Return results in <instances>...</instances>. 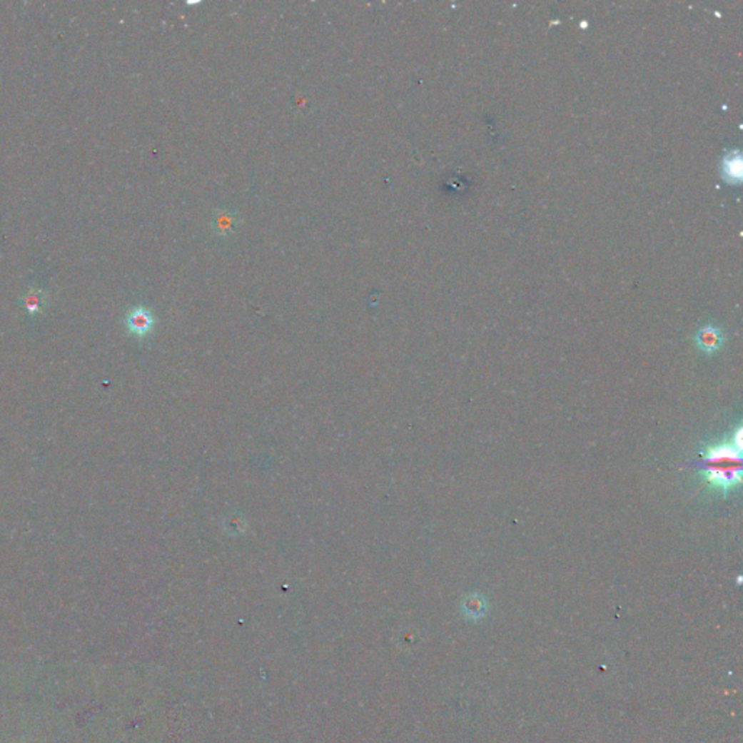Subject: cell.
Here are the masks:
<instances>
[{"mask_svg":"<svg viewBox=\"0 0 743 743\" xmlns=\"http://www.w3.org/2000/svg\"><path fill=\"white\" fill-rule=\"evenodd\" d=\"M740 448L730 445L712 448L704 459V475L707 482L727 492L740 484Z\"/></svg>","mask_w":743,"mask_h":743,"instance_id":"6da1fadb","label":"cell"},{"mask_svg":"<svg viewBox=\"0 0 743 743\" xmlns=\"http://www.w3.org/2000/svg\"><path fill=\"white\" fill-rule=\"evenodd\" d=\"M723 341H724L723 333L714 325H706V327L700 328L695 335L697 347L706 355L717 353L723 345Z\"/></svg>","mask_w":743,"mask_h":743,"instance_id":"7a4b0ae2","label":"cell"},{"mask_svg":"<svg viewBox=\"0 0 743 743\" xmlns=\"http://www.w3.org/2000/svg\"><path fill=\"white\" fill-rule=\"evenodd\" d=\"M126 327L131 334H134L137 337H144L153 330L154 317L148 310H146L143 307H137L129 311V314L126 317Z\"/></svg>","mask_w":743,"mask_h":743,"instance_id":"3957f363","label":"cell"},{"mask_svg":"<svg viewBox=\"0 0 743 743\" xmlns=\"http://www.w3.org/2000/svg\"><path fill=\"white\" fill-rule=\"evenodd\" d=\"M462 611L466 619L473 622L480 620L488 613V601L482 594L472 592L463 598Z\"/></svg>","mask_w":743,"mask_h":743,"instance_id":"277c9868","label":"cell"},{"mask_svg":"<svg viewBox=\"0 0 743 743\" xmlns=\"http://www.w3.org/2000/svg\"><path fill=\"white\" fill-rule=\"evenodd\" d=\"M723 170H724V176L729 178L730 182H737L740 179V173H742L740 156L739 154L729 156L723 163Z\"/></svg>","mask_w":743,"mask_h":743,"instance_id":"5b68a950","label":"cell"},{"mask_svg":"<svg viewBox=\"0 0 743 743\" xmlns=\"http://www.w3.org/2000/svg\"><path fill=\"white\" fill-rule=\"evenodd\" d=\"M234 223V216H231V213L228 212L218 213V216L215 218V227L218 231H221V234H228L233 230Z\"/></svg>","mask_w":743,"mask_h":743,"instance_id":"8992f818","label":"cell"},{"mask_svg":"<svg viewBox=\"0 0 743 743\" xmlns=\"http://www.w3.org/2000/svg\"><path fill=\"white\" fill-rule=\"evenodd\" d=\"M41 298L36 295V293H31L26 296L25 299V307L26 310L31 313V314H36L41 308Z\"/></svg>","mask_w":743,"mask_h":743,"instance_id":"52a82bcc","label":"cell"}]
</instances>
